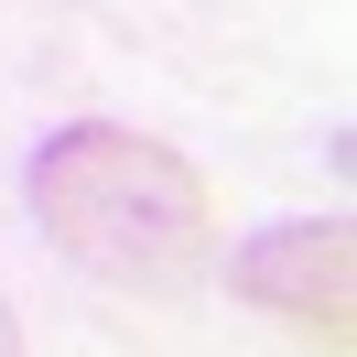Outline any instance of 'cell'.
I'll list each match as a JSON object with an SVG mask.
<instances>
[{
	"instance_id": "cell-1",
	"label": "cell",
	"mask_w": 357,
	"mask_h": 357,
	"mask_svg": "<svg viewBox=\"0 0 357 357\" xmlns=\"http://www.w3.org/2000/svg\"><path fill=\"white\" fill-rule=\"evenodd\" d=\"M22 195L54 227V249L119 292H184L206 271V184L184 152H162L141 130H109V119L54 130L33 152Z\"/></svg>"
},
{
	"instance_id": "cell-2",
	"label": "cell",
	"mask_w": 357,
	"mask_h": 357,
	"mask_svg": "<svg viewBox=\"0 0 357 357\" xmlns=\"http://www.w3.org/2000/svg\"><path fill=\"white\" fill-rule=\"evenodd\" d=\"M227 282L238 303L292 314V325H347V282H357V238L347 217H282L249 249H227Z\"/></svg>"
},
{
	"instance_id": "cell-3",
	"label": "cell",
	"mask_w": 357,
	"mask_h": 357,
	"mask_svg": "<svg viewBox=\"0 0 357 357\" xmlns=\"http://www.w3.org/2000/svg\"><path fill=\"white\" fill-rule=\"evenodd\" d=\"M11 335H22V325H11V314H0V357H11Z\"/></svg>"
}]
</instances>
